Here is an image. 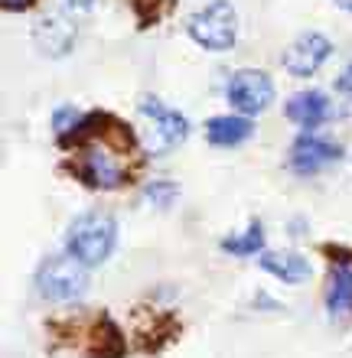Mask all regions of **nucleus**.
<instances>
[{"label": "nucleus", "mask_w": 352, "mask_h": 358, "mask_svg": "<svg viewBox=\"0 0 352 358\" xmlns=\"http://www.w3.org/2000/svg\"><path fill=\"white\" fill-rule=\"evenodd\" d=\"M66 153L62 173L95 192H115L137 182L143 173V150L131 124L111 111H88L82 121L56 137Z\"/></svg>", "instance_id": "obj_1"}, {"label": "nucleus", "mask_w": 352, "mask_h": 358, "mask_svg": "<svg viewBox=\"0 0 352 358\" xmlns=\"http://www.w3.org/2000/svg\"><path fill=\"white\" fill-rule=\"evenodd\" d=\"M137 111L147 121V137H143V147L153 157H163V153L176 150L186 137H190V121L183 117L176 108H170L167 101L153 98V94H143L137 101Z\"/></svg>", "instance_id": "obj_6"}, {"label": "nucleus", "mask_w": 352, "mask_h": 358, "mask_svg": "<svg viewBox=\"0 0 352 358\" xmlns=\"http://www.w3.org/2000/svg\"><path fill=\"white\" fill-rule=\"evenodd\" d=\"M330 56H333V43H330L323 33H314V29H310V33H300V36L284 49L281 62H284V69L294 78H310L323 69V62Z\"/></svg>", "instance_id": "obj_9"}, {"label": "nucleus", "mask_w": 352, "mask_h": 358, "mask_svg": "<svg viewBox=\"0 0 352 358\" xmlns=\"http://www.w3.org/2000/svg\"><path fill=\"white\" fill-rule=\"evenodd\" d=\"M39 0H0V7L7 10V13H27L29 7H36Z\"/></svg>", "instance_id": "obj_19"}, {"label": "nucleus", "mask_w": 352, "mask_h": 358, "mask_svg": "<svg viewBox=\"0 0 352 358\" xmlns=\"http://www.w3.org/2000/svg\"><path fill=\"white\" fill-rule=\"evenodd\" d=\"M336 92H339V94H352V62L343 69V76L336 78Z\"/></svg>", "instance_id": "obj_20"}, {"label": "nucleus", "mask_w": 352, "mask_h": 358, "mask_svg": "<svg viewBox=\"0 0 352 358\" xmlns=\"http://www.w3.org/2000/svg\"><path fill=\"white\" fill-rule=\"evenodd\" d=\"M339 160H343V147L323 141V137H314V134H300L287 153V166L297 176H316Z\"/></svg>", "instance_id": "obj_8"}, {"label": "nucleus", "mask_w": 352, "mask_h": 358, "mask_svg": "<svg viewBox=\"0 0 352 358\" xmlns=\"http://www.w3.org/2000/svg\"><path fill=\"white\" fill-rule=\"evenodd\" d=\"M127 3H131V13L137 17V27L141 29L157 27L173 7V0H127Z\"/></svg>", "instance_id": "obj_17"}, {"label": "nucleus", "mask_w": 352, "mask_h": 358, "mask_svg": "<svg viewBox=\"0 0 352 358\" xmlns=\"http://www.w3.org/2000/svg\"><path fill=\"white\" fill-rule=\"evenodd\" d=\"M33 39H36V46L43 49L46 56L59 59L76 46V23H69L62 13H52V17H46V20H39L36 23Z\"/></svg>", "instance_id": "obj_14"}, {"label": "nucleus", "mask_w": 352, "mask_h": 358, "mask_svg": "<svg viewBox=\"0 0 352 358\" xmlns=\"http://www.w3.org/2000/svg\"><path fill=\"white\" fill-rule=\"evenodd\" d=\"M333 3H336V7H343L346 13H352V0H333Z\"/></svg>", "instance_id": "obj_22"}, {"label": "nucleus", "mask_w": 352, "mask_h": 358, "mask_svg": "<svg viewBox=\"0 0 352 358\" xmlns=\"http://www.w3.org/2000/svg\"><path fill=\"white\" fill-rule=\"evenodd\" d=\"M255 134V124L245 114H216L206 121V141L219 150H232V147H241Z\"/></svg>", "instance_id": "obj_13"}, {"label": "nucleus", "mask_w": 352, "mask_h": 358, "mask_svg": "<svg viewBox=\"0 0 352 358\" xmlns=\"http://www.w3.org/2000/svg\"><path fill=\"white\" fill-rule=\"evenodd\" d=\"M225 98L238 114L251 117V114H261L271 108L274 82H271L265 69H238V72H232L229 85H225Z\"/></svg>", "instance_id": "obj_7"}, {"label": "nucleus", "mask_w": 352, "mask_h": 358, "mask_svg": "<svg viewBox=\"0 0 352 358\" xmlns=\"http://www.w3.org/2000/svg\"><path fill=\"white\" fill-rule=\"evenodd\" d=\"M115 245H118V222L111 212L92 208V212H82L69 225L66 251L85 267L105 264L108 257L115 255Z\"/></svg>", "instance_id": "obj_3"}, {"label": "nucleus", "mask_w": 352, "mask_h": 358, "mask_svg": "<svg viewBox=\"0 0 352 358\" xmlns=\"http://www.w3.org/2000/svg\"><path fill=\"white\" fill-rule=\"evenodd\" d=\"M180 196V186L176 182H170V179H157V182H150L147 186V199H150L153 206H160V208H167V206H173V199Z\"/></svg>", "instance_id": "obj_18"}, {"label": "nucleus", "mask_w": 352, "mask_h": 358, "mask_svg": "<svg viewBox=\"0 0 352 358\" xmlns=\"http://www.w3.org/2000/svg\"><path fill=\"white\" fill-rule=\"evenodd\" d=\"M222 255H232V257H251V255H261L265 251V225L261 222H251V225L241 231V235H229L222 238Z\"/></svg>", "instance_id": "obj_16"}, {"label": "nucleus", "mask_w": 352, "mask_h": 358, "mask_svg": "<svg viewBox=\"0 0 352 358\" xmlns=\"http://www.w3.org/2000/svg\"><path fill=\"white\" fill-rule=\"evenodd\" d=\"M36 293L46 303H72L88 290V267L69 255H52L36 267Z\"/></svg>", "instance_id": "obj_4"}, {"label": "nucleus", "mask_w": 352, "mask_h": 358, "mask_svg": "<svg viewBox=\"0 0 352 358\" xmlns=\"http://www.w3.org/2000/svg\"><path fill=\"white\" fill-rule=\"evenodd\" d=\"M330 114H333V101H330L323 92H316V88H310V92H297L294 98L284 104V117L287 121H294L297 127H304V131L320 127Z\"/></svg>", "instance_id": "obj_11"}, {"label": "nucleus", "mask_w": 352, "mask_h": 358, "mask_svg": "<svg viewBox=\"0 0 352 358\" xmlns=\"http://www.w3.org/2000/svg\"><path fill=\"white\" fill-rule=\"evenodd\" d=\"M52 345L72 349L85 358H124L127 339L108 310H76L46 322Z\"/></svg>", "instance_id": "obj_2"}, {"label": "nucleus", "mask_w": 352, "mask_h": 358, "mask_svg": "<svg viewBox=\"0 0 352 358\" xmlns=\"http://www.w3.org/2000/svg\"><path fill=\"white\" fill-rule=\"evenodd\" d=\"M323 255H333V271L326 280V310L336 320H352V251L323 245Z\"/></svg>", "instance_id": "obj_10"}, {"label": "nucleus", "mask_w": 352, "mask_h": 358, "mask_svg": "<svg viewBox=\"0 0 352 358\" xmlns=\"http://www.w3.org/2000/svg\"><path fill=\"white\" fill-rule=\"evenodd\" d=\"M180 320L170 310H150V326L137 322V349L143 355H157L160 349H167L176 336H180Z\"/></svg>", "instance_id": "obj_12"}, {"label": "nucleus", "mask_w": 352, "mask_h": 358, "mask_svg": "<svg viewBox=\"0 0 352 358\" xmlns=\"http://www.w3.org/2000/svg\"><path fill=\"white\" fill-rule=\"evenodd\" d=\"M186 33L206 52H229L238 39V10L232 0H212L190 17Z\"/></svg>", "instance_id": "obj_5"}, {"label": "nucleus", "mask_w": 352, "mask_h": 358, "mask_svg": "<svg viewBox=\"0 0 352 358\" xmlns=\"http://www.w3.org/2000/svg\"><path fill=\"white\" fill-rule=\"evenodd\" d=\"M258 264H261V271L271 273L274 280L290 283V287H297V283H304L307 277H310V261H307L304 255H297V251H287V255H277V251H261Z\"/></svg>", "instance_id": "obj_15"}, {"label": "nucleus", "mask_w": 352, "mask_h": 358, "mask_svg": "<svg viewBox=\"0 0 352 358\" xmlns=\"http://www.w3.org/2000/svg\"><path fill=\"white\" fill-rule=\"evenodd\" d=\"M92 3H95V0H66V7L76 10V13H85V10H92Z\"/></svg>", "instance_id": "obj_21"}]
</instances>
